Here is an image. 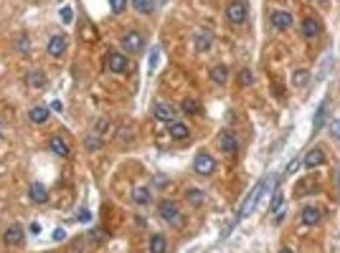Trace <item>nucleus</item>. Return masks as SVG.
I'll use <instances>...</instances> for the list:
<instances>
[{
  "label": "nucleus",
  "instance_id": "obj_3",
  "mask_svg": "<svg viewBox=\"0 0 340 253\" xmlns=\"http://www.w3.org/2000/svg\"><path fill=\"white\" fill-rule=\"evenodd\" d=\"M226 20L233 26H241L244 20H246V3L244 0H236V3H231L226 5Z\"/></svg>",
  "mask_w": 340,
  "mask_h": 253
},
{
  "label": "nucleus",
  "instance_id": "obj_33",
  "mask_svg": "<svg viewBox=\"0 0 340 253\" xmlns=\"http://www.w3.org/2000/svg\"><path fill=\"white\" fill-rule=\"evenodd\" d=\"M110 8H112V13H122L127 8V0H110Z\"/></svg>",
  "mask_w": 340,
  "mask_h": 253
},
{
  "label": "nucleus",
  "instance_id": "obj_23",
  "mask_svg": "<svg viewBox=\"0 0 340 253\" xmlns=\"http://www.w3.org/2000/svg\"><path fill=\"white\" fill-rule=\"evenodd\" d=\"M211 43H214V36H211V33H206V31H203V33H198V36H196V48H198V51H208V48H211Z\"/></svg>",
  "mask_w": 340,
  "mask_h": 253
},
{
  "label": "nucleus",
  "instance_id": "obj_14",
  "mask_svg": "<svg viewBox=\"0 0 340 253\" xmlns=\"http://www.w3.org/2000/svg\"><path fill=\"white\" fill-rule=\"evenodd\" d=\"M49 150H51L54 155H58V157H69V155H71V147L63 142L61 137H51V139H49Z\"/></svg>",
  "mask_w": 340,
  "mask_h": 253
},
{
  "label": "nucleus",
  "instance_id": "obj_42",
  "mask_svg": "<svg viewBox=\"0 0 340 253\" xmlns=\"http://www.w3.org/2000/svg\"><path fill=\"white\" fill-rule=\"evenodd\" d=\"M0 134H3V122H0Z\"/></svg>",
  "mask_w": 340,
  "mask_h": 253
},
{
  "label": "nucleus",
  "instance_id": "obj_19",
  "mask_svg": "<svg viewBox=\"0 0 340 253\" xmlns=\"http://www.w3.org/2000/svg\"><path fill=\"white\" fill-rule=\"evenodd\" d=\"M26 84H28V86H33V89H44L46 86V74L44 71H31L26 76Z\"/></svg>",
  "mask_w": 340,
  "mask_h": 253
},
{
  "label": "nucleus",
  "instance_id": "obj_22",
  "mask_svg": "<svg viewBox=\"0 0 340 253\" xmlns=\"http://www.w3.org/2000/svg\"><path fill=\"white\" fill-rule=\"evenodd\" d=\"M132 8L142 15H150L155 10V0H132Z\"/></svg>",
  "mask_w": 340,
  "mask_h": 253
},
{
  "label": "nucleus",
  "instance_id": "obj_39",
  "mask_svg": "<svg viewBox=\"0 0 340 253\" xmlns=\"http://www.w3.org/2000/svg\"><path fill=\"white\" fill-rule=\"evenodd\" d=\"M51 109H54V112H61V109H63V104H61V101H54V104H51Z\"/></svg>",
  "mask_w": 340,
  "mask_h": 253
},
{
  "label": "nucleus",
  "instance_id": "obj_36",
  "mask_svg": "<svg viewBox=\"0 0 340 253\" xmlns=\"http://www.w3.org/2000/svg\"><path fill=\"white\" fill-rule=\"evenodd\" d=\"M330 132L340 139V122H330Z\"/></svg>",
  "mask_w": 340,
  "mask_h": 253
},
{
  "label": "nucleus",
  "instance_id": "obj_40",
  "mask_svg": "<svg viewBox=\"0 0 340 253\" xmlns=\"http://www.w3.org/2000/svg\"><path fill=\"white\" fill-rule=\"evenodd\" d=\"M280 253H294V251H292V248H282Z\"/></svg>",
  "mask_w": 340,
  "mask_h": 253
},
{
  "label": "nucleus",
  "instance_id": "obj_10",
  "mask_svg": "<svg viewBox=\"0 0 340 253\" xmlns=\"http://www.w3.org/2000/svg\"><path fill=\"white\" fill-rule=\"evenodd\" d=\"M28 198H31L33 203H38V205L49 203V187L41 185V182H33V185L28 187Z\"/></svg>",
  "mask_w": 340,
  "mask_h": 253
},
{
  "label": "nucleus",
  "instance_id": "obj_43",
  "mask_svg": "<svg viewBox=\"0 0 340 253\" xmlns=\"http://www.w3.org/2000/svg\"><path fill=\"white\" fill-rule=\"evenodd\" d=\"M320 3H325V0H320Z\"/></svg>",
  "mask_w": 340,
  "mask_h": 253
},
{
  "label": "nucleus",
  "instance_id": "obj_28",
  "mask_svg": "<svg viewBox=\"0 0 340 253\" xmlns=\"http://www.w3.org/2000/svg\"><path fill=\"white\" fill-rule=\"evenodd\" d=\"M323 119H325V104L317 107V114H315V122H312V132H317L323 126Z\"/></svg>",
  "mask_w": 340,
  "mask_h": 253
},
{
  "label": "nucleus",
  "instance_id": "obj_34",
  "mask_svg": "<svg viewBox=\"0 0 340 253\" xmlns=\"http://www.w3.org/2000/svg\"><path fill=\"white\" fill-rule=\"evenodd\" d=\"M272 210H280L282 208V193H280V190H277V193H274V200H272V205H269Z\"/></svg>",
  "mask_w": 340,
  "mask_h": 253
},
{
  "label": "nucleus",
  "instance_id": "obj_11",
  "mask_svg": "<svg viewBox=\"0 0 340 253\" xmlns=\"http://www.w3.org/2000/svg\"><path fill=\"white\" fill-rule=\"evenodd\" d=\"M153 114H155V119H160V122H173V119H175V107H170V104H165V101H158L155 109H153Z\"/></svg>",
  "mask_w": 340,
  "mask_h": 253
},
{
  "label": "nucleus",
  "instance_id": "obj_6",
  "mask_svg": "<svg viewBox=\"0 0 340 253\" xmlns=\"http://www.w3.org/2000/svg\"><path fill=\"white\" fill-rule=\"evenodd\" d=\"M66 46H69L66 36H54V38H49V46H46V51H49V56L58 58V56L66 53Z\"/></svg>",
  "mask_w": 340,
  "mask_h": 253
},
{
  "label": "nucleus",
  "instance_id": "obj_4",
  "mask_svg": "<svg viewBox=\"0 0 340 253\" xmlns=\"http://www.w3.org/2000/svg\"><path fill=\"white\" fill-rule=\"evenodd\" d=\"M193 170L198 172V175H214V170H216V160L211 157V155H206V152H201V155H196V160H193Z\"/></svg>",
  "mask_w": 340,
  "mask_h": 253
},
{
  "label": "nucleus",
  "instance_id": "obj_7",
  "mask_svg": "<svg viewBox=\"0 0 340 253\" xmlns=\"http://www.w3.org/2000/svg\"><path fill=\"white\" fill-rule=\"evenodd\" d=\"M3 243L5 246H20V243H23V228H20V225H8L5 230H3Z\"/></svg>",
  "mask_w": 340,
  "mask_h": 253
},
{
  "label": "nucleus",
  "instance_id": "obj_24",
  "mask_svg": "<svg viewBox=\"0 0 340 253\" xmlns=\"http://www.w3.org/2000/svg\"><path fill=\"white\" fill-rule=\"evenodd\" d=\"M165 251H168L165 236H153L150 238V253H165Z\"/></svg>",
  "mask_w": 340,
  "mask_h": 253
},
{
  "label": "nucleus",
  "instance_id": "obj_31",
  "mask_svg": "<svg viewBox=\"0 0 340 253\" xmlns=\"http://www.w3.org/2000/svg\"><path fill=\"white\" fill-rule=\"evenodd\" d=\"M251 81H254L251 71H249V69H244V71L239 74V84H241V86H251Z\"/></svg>",
  "mask_w": 340,
  "mask_h": 253
},
{
  "label": "nucleus",
  "instance_id": "obj_13",
  "mask_svg": "<svg viewBox=\"0 0 340 253\" xmlns=\"http://www.w3.org/2000/svg\"><path fill=\"white\" fill-rule=\"evenodd\" d=\"M320 218H323V213H320V208H315V205H307V208H302V225H317L320 223Z\"/></svg>",
  "mask_w": 340,
  "mask_h": 253
},
{
  "label": "nucleus",
  "instance_id": "obj_32",
  "mask_svg": "<svg viewBox=\"0 0 340 253\" xmlns=\"http://www.w3.org/2000/svg\"><path fill=\"white\" fill-rule=\"evenodd\" d=\"M28 48H31V38H28V36H20V38H18V51L26 53Z\"/></svg>",
  "mask_w": 340,
  "mask_h": 253
},
{
  "label": "nucleus",
  "instance_id": "obj_26",
  "mask_svg": "<svg viewBox=\"0 0 340 253\" xmlns=\"http://www.w3.org/2000/svg\"><path fill=\"white\" fill-rule=\"evenodd\" d=\"M307 81H310V74H307L305 69H297V71L292 74V84H294V86H305Z\"/></svg>",
  "mask_w": 340,
  "mask_h": 253
},
{
  "label": "nucleus",
  "instance_id": "obj_17",
  "mask_svg": "<svg viewBox=\"0 0 340 253\" xmlns=\"http://www.w3.org/2000/svg\"><path fill=\"white\" fill-rule=\"evenodd\" d=\"M170 126H168V132H170V137H173V139H188L190 137V129H188V126L183 124V122H168Z\"/></svg>",
  "mask_w": 340,
  "mask_h": 253
},
{
  "label": "nucleus",
  "instance_id": "obj_27",
  "mask_svg": "<svg viewBox=\"0 0 340 253\" xmlns=\"http://www.w3.org/2000/svg\"><path fill=\"white\" fill-rule=\"evenodd\" d=\"M183 112L185 114H201V104L196 99H185L183 101Z\"/></svg>",
  "mask_w": 340,
  "mask_h": 253
},
{
  "label": "nucleus",
  "instance_id": "obj_16",
  "mask_svg": "<svg viewBox=\"0 0 340 253\" xmlns=\"http://www.w3.org/2000/svg\"><path fill=\"white\" fill-rule=\"evenodd\" d=\"M219 147L224 152H239V142H236V137H233L231 132H221V137H219Z\"/></svg>",
  "mask_w": 340,
  "mask_h": 253
},
{
  "label": "nucleus",
  "instance_id": "obj_18",
  "mask_svg": "<svg viewBox=\"0 0 340 253\" xmlns=\"http://www.w3.org/2000/svg\"><path fill=\"white\" fill-rule=\"evenodd\" d=\"M211 81L219 84V86H224V84L228 81V66H224V63L214 66V69H211Z\"/></svg>",
  "mask_w": 340,
  "mask_h": 253
},
{
  "label": "nucleus",
  "instance_id": "obj_21",
  "mask_svg": "<svg viewBox=\"0 0 340 253\" xmlns=\"http://www.w3.org/2000/svg\"><path fill=\"white\" fill-rule=\"evenodd\" d=\"M317 33H320V20L307 18L305 23H302V36H305V38H315Z\"/></svg>",
  "mask_w": 340,
  "mask_h": 253
},
{
  "label": "nucleus",
  "instance_id": "obj_30",
  "mask_svg": "<svg viewBox=\"0 0 340 253\" xmlns=\"http://www.w3.org/2000/svg\"><path fill=\"white\" fill-rule=\"evenodd\" d=\"M58 15H61V20H63V23H71V20H74V8H71V5H63Z\"/></svg>",
  "mask_w": 340,
  "mask_h": 253
},
{
  "label": "nucleus",
  "instance_id": "obj_38",
  "mask_svg": "<svg viewBox=\"0 0 340 253\" xmlns=\"http://www.w3.org/2000/svg\"><path fill=\"white\" fill-rule=\"evenodd\" d=\"M31 233H33V236L41 233V225H38V223H31Z\"/></svg>",
  "mask_w": 340,
  "mask_h": 253
},
{
  "label": "nucleus",
  "instance_id": "obj_2",
  "mask_svg": "<svg viewBox=\"0 0 340 253\" xmlns=\"http://www.w3.org/2000/svg\"><path fill=\"white\" fill-rule=\"evenodd\" d=\"M158 213H160V218H163L165 223H170V225H178V223H180V210H178V205H175L173 200H163L160 208H158Z\"/></svg>",
  "mask_w": 340,
  "mask_h": 253
},
{
  "label": "nucleus",
  "instance_id": "obj_8",
  "mask_svg": "<svg viewBox=\"0 0 340 253\" xmlns=\"http://www.w3.org/2000/svg\"><path fill=\"white\" fill-rule=\"evenodd\" d=\"M272 26H274V28H280V31H287V28L294 26V18H292V13L274 10V13H272Z\"/></svg>",
  "mask_w": 340,
  "mask_h": 253
},
{
  "label": "nucleus",
  "instance_id": "obj_15",
  "mask_svg": "<svg viewBox=\"0 0 340 253\" xmlns=\"http://www.w3.org/2000/svg\"><path fill=\"white\" fill-rule=\"evenodd\" d=\"M325 162V155H323V150H310L307 155H305V160H302V167H307V170H312V167H320Z\"/></svg>",
  "mask_w": 340,
  "mask_h": 253
},
{
  "label": "nucleus",
  "instance_id": "obj_29",
  "mask_svg": "<svg viewBox=\"0 0 340 253\" xmlns=\"http://www.w3.org/2000/svg\"><path fill=\"white\" fill-rule=\"evenodd\" d=\"M206 200V195L201 193V190H188V203L190 205H201Z\"/></svg>",
  "mask_w": 340,
  "mask_h": 253
},
{
  "label": "nucleus",
  "instance_id": "obj_1",
  "mask_svg": "<svg viewBox=\"0 0 340 253\" xmlns=\"http://www.w3.org/2000/svg\"><path fill=\"white\" fill-rule=\"evenodd\" d=\"M267 185H269V177H264V180H259L257 185H254V190H251V193L246 195V200L241 203V210H239V215H236V220H239V218H244V215L249 213V210H251L254 205H257V200L262 198V193H264V190H267Z\"/></svg>",
  "mask_w": 340,
  "mask_h": 253
},
{
  "label": "nucleus",
  "instance_id": "obj_35",
  "mask_svg": "<svg viewBox=\"0 0 340 253\" xmlns=\"http://www.w3.org/2000/svg\"><path fill=\"white\" fill-rule=\"evenodd\" d=\"M158 58H160V48H153V58H150V71L158 69Z\"/></svg>",
  "mask_w": 340,
  "mask_h": 253
},
{
  "label": "nucleus",
  "instance_id": "obj_20",
  "mask_svg": "<svg viewBox=\"0 0 340 253\" xmlns=\"http://www.w3.org/2000/svg\"><path fill=\"white\" fill-rule=\"evenodd\" d=\"M28 119H31L33 124H44V122H49V107H33V109L28 112Z\"/></svg>",
  "mask_w": 340,
  "mask_h": 253
},
{
  "label": "nucleus",
  "instance_id": "obj_37",
  "mask_svg": "<svg viewBox=\"0 0 340 253\" xmlns=\"http://www.w3.org/2000/svg\"><path fill=\"white\" fill-rule=\"evenodd\" d=\"M54 238H56V241H63V238H66V233H63V230L58 228V230H56V233H54Z\"/></svg>",
  "mask_w": 340,
  "mask_h": 253
},
{
  "label": "nucleus",
  "instance_id": "obj_41",
  "mask_svg": "<svg viewBox=\"0 0 340 253\" xmlns=\"http://www.w3.org/2000/svg\"><path fill=\"white\" fill-rule=\"evenodd\" d=\"M338 185H340V167H338Z\"/></svg>",
  "mask_w": 340,
  "mask_h": 253
},
{
  "label": "nucleus",
  "instance_id": "obj_9",
  "mask_svg": "<svg viewBox=\"0 0 340 253\" xmlns=\"http://www.w3.org/2000/svg\"><path fill=\"white\" fill-rule=\"evenodd\" d=\"M127 66H130V61H127L122 53H110V56H107V69H110L112 74H124Z\"/></svg>",
  "mask_w": 340,
  "mask_h": 253
},
{
  "label": "nucleus",
  "instance_id": "obj_25",
  "mask_svg": "<svg viewBox=\"0 0 340 253\" xmlns=\"http://www.w3.org/2000/svg\"><path fill=\"white\" fill-rule=\"evenodd\" d=\"M84 147H87V150H99L102 147V134H97V132L87 134L84 137Z\"/></svg>",
  "mask_w": 340,
  "mask_h": 253
},
{
  "label": "nucleus",
  "instance_id": "obj_12",
  "mask_svg": "<svg viewBox=\"0 0 340 253\" xmlns=\"http://www.w3.org/2000/svg\"><path fill=\"white\" fill-rule=\"evenodd\" d=\"M150 200H153L150 187H145V185L132 187V203H135V205H150Z\"/></svg>",
  "mask_w": 340,
  "mask_h": 253
},
{
  "label": "nucleus",
  "instance_id": "obj_5",
  "mask_svg": "<svg viewBox=\"0 0 340 253\" xmlns=\"http://www.w3.org/2000/svg\"><path fill=\"white\" fill-rule=\"evenodd\" d=\"M145 46V38L137 33V31H130V33H124L122 36V48L124 51H130V53H140Z\"/></svg>",
  "mask_w": 340,
  "mask_h": 253
}]
</instances>
